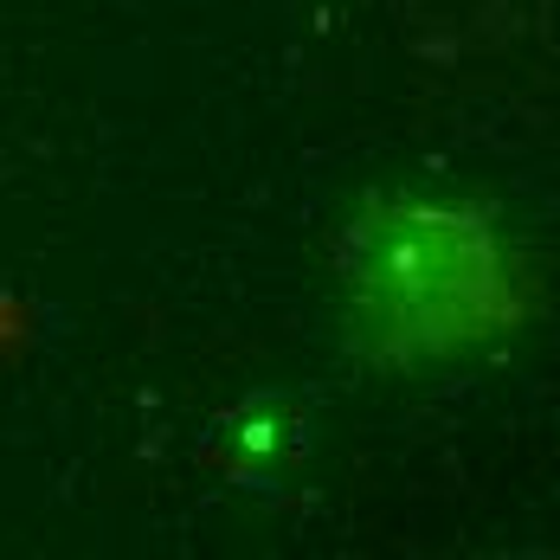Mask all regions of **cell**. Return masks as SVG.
<instances>
[{
	"instance_id": "1",
	"label": "cell",
	"mask_w": 560,
	"mask_h": 560,
	"mask_svg": "<svg viewBox=\"0 0 560 560\" xmlns=\"http://www.w3.org/2000/svg\"><path fill=\"white\" fill-rule=\"evenodd\" d=\"M348 290L387 354H445L509 323V271L490 225L432 200H387L354 225Z\"/></svg>"
},
{
	"instance_id": "2",
	"label": "cell",
	"mask_w": 560,
	"mask_h": 560,
	"mask_svg": "<svg viewBox=\"0 0 560 560\" xmlns=\"http://www.w3.org/2000/svg\"><path fill=\"white\" fill-rule=\"evenodd\" d=\"M303 445H310V419H303V406L290 393H252L213 425V451L245 477L283 470Z\"/></svg>"
}]
</instances>
